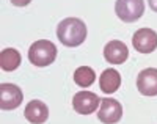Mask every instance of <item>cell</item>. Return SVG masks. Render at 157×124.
<instances>
[{
    "label": "cell",
    "instance_id": "cell-1",
    "mask_svg": "<svg viewBox=\"0 0 157 124\" xmlns=\"http://www.w3.org/2000/svg\"><path fill=\"white\" fill-rule=\"evenodd\" d=\"M57 36L61 44L68 47H77L86 38V25L78 17H66L58 24Z\"/></svg>",
    "mask_w": 157,
    "mask_h": 124
},
{
    "label": "cell",
    "instance_id": "cell-2",
    "mask_svg": "<svg viewBox=\"0 0 157 124\" xmlns=\"http://www.w3.org/2000/svg\"><path fill=\"white\" fill-rule=\"evenodd\" d=\"M57 58V46L49 39H39L29 49V60L38 68L49 66Z\"/></svg>",
    "mask_w": 157,
    "mask_h": 124
},
{
    "label": "cell",
    "instance_id": "cell-3",
    "mask_svg": "<svg viewBox=\"0 0 157 124\" xmlns=\"http://www.w3.org/2000/svg\"><path fill=\"white\" fill-rule=\"evenodd\" d=\"M115 13L123 22H135L145 13V0H116Z\"/></svg>",
    "mask_w": 157,
    "mask_h": 124
},
{
    "label": "cell",
    "instance_id": "cell-4",
    "mask_svg": "<svg viewBox=\"0 0 157 124\" xmlns=\"http://www.w3.org/2000/svg\"><path fill=\"white\" fill-rule=\"evenodd\" d=\"M98 118L104 124H116L123 118V107L116 99L104 98L101 99V107L98 110Z\"/></svg>",
    "mask_w": 157,
    "mask_h": 124
},
{
    "label": "cell",
    "instance_id": "cell-5",
    "mask_svg": "<svg viewBox=\"0 0 157 124\" xmlns=\"http://www.w3.org/2000/svg\"><path fill=\"white\" fill-rule=\"evenodd\" d=\"M99 104H101V98L96 93H91V91H78L72 98V107L80 115L94 113Z\"/></svg>",
    "mask_w": 157,
    "mask_h": 124
},
{
    "label": "cell",
    "instance_id": "cell-6",
    "mask_svg": "<svg viewBox=\"0 0 157 124\" xmlns=\"http://www.w3.org/2000/svg\"><path fill=\"white\" fill-rule=\"evenodd\" d=\"M22 90L14 83L0 85V107L2 110H14L22 104Z\"/></svg>",
    "mask_w": 157,
    "mask_h": 124
},
{
    "label": "cell",
    "instance_id": "cell-7",
    "mask_svg": "<svg viewBox=\"0 0 157 124\" xmlns=\"http://www.w3.org/2000/svg\"><path fill=\"white\" fill-rule=\"evenodd\" d=\"M132 44L140 53H151L157 49V33L151 29H140L132 38Z\"/></svg>",
    "mask_w": 157,
    "mask_h": 124
},
{
    "label": "cell",
    "instance_id": "cell-8",
    "mask_svg": "<svg viewBox=\"0 0 157 124\" xmlns=\"http://www.w3.org/2000/svg\"><path fill=\"white\" fill-rule=\"evenodd\" d=\"M137 88L143 96H157V69H143L137 77Z\"/></svg>",
    "mask_w": 157,
    "mask_h": 124
},
{
    "label": "cell",
    "instance_id": "cell-9",
    "mask_svg": "<svg viewBox=\"0 0 157 124\" xmlns=\"http://www.w3.org/2000/svg\"><path fill=\"white\" fill-rule=\"evenodd\" d=\"M129 57V50L127 46L121 41H110V43L105 44L104 47V58H105L109 63L113 64H123Z\"/></svg>",
    "mask_w": 157,
    "mask_h": 124
},
{
    "label": "cell",
    "instance_id": "cell-10",
    "mask_svg": "<svg viewBox=\"0 0 157 124\" xmlns=\"http://www.w3.org/2000/svg\"><path fill=\"white\" fill-rule=\"evenodd\" d=\"M24 116L32 124H43L49 118V108L43 101H30L25 105Z\"/></svg>",
    "mask_w": 157,
    "mask_h": 124
},
{
    "label": "cell",
    "instance_id": "cell-11",
    "mask_svg": "<svg viewBox=\"0 0 157 124\" xmlns=\"http://www.w3.org/2000/svg\"><path fill=\"white\" fill-rule=\"evenodd\" d=\"M99 87L105 94H112L121 87V76L116 69H105L99 77Z\"/></svg>",
    "mask_w": 157,
    "mask_h": 124
},
{
    "label": "cell",
    "instance_id": "cell-12",
    "mask_svg": "<svg viewBox=\"0 0 157 124\" xmlns=\"http://www.w3.org/2000/svg\"><path fill=\"white\" fill-rule=\"evenodd\" d=\"M21 64V53L16 49H3L0 52V66L3 71H14Z\"/></svg>",
    "mask_w": 157,
    "mask_h": 124
},
{
    "label": "cell",
    "instance_id": "cell-13",
    "mask_svg": "<svg viewBox=\"0 0 157 124\" xmlns=\"http://www.w3.org/2000/svg\"><path fill=\"white\" fill-rule=\"evenodd\" d=\"M94 80H96V72L90 66H80L74 72V82L82 88H88L90 85H93Z\"/></svg>",
    "mask_w": 157,
    "mask_h": 124
},
{
    "label": "cell",
    "instance_id": "cell-14",
    "mask_svg": "<svg viewBox=\"0 0 157 124\" xmlns=\"http://www.w3.org/2000/svg\"><path fill=\"white\" fill-rule=\"evenodd\" d=\"M10 2L14 5V6H27L32 0H10Z\"/></svg>",
    "mask_w": 157,
    "mask_h": 124
},
{
    "label": "cell",
    "instance_id": "cell-15",
    "mask_svg": "<svg viewBox=\"0 0 157 124\" xmlns=\"http://www.w3.org/2000/svg\"><path fill=\"white\" fill-rule=\"evenodd\" d=\"M148 3H149V6H151V10L157 13V0H148Z\"/></svg>",
    "mask_w": 157,
    "mask_h": 124
}]
</instances>
